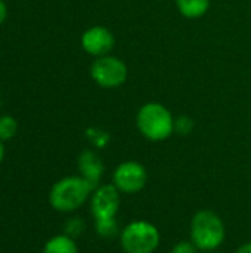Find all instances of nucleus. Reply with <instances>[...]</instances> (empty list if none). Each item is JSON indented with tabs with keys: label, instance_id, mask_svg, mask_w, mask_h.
Listing matches in <instances>:
<instances>
[{
	"label": "nucleus",
	"instance_id": "obj_1",
	"mask_svg": "<svg viewBox=\"0 0 251 253\" xmlns=\"http://www.w3.org/2000/svg\"><path fill=\"white\" fill-rule=\"evenodd\" d=\"M95 187L81 175H71L56 181L49 191V205L59 213H72L80 209L93 193Z\"/></svg>",
	"mask_w": 251,
	"mask_h": 253
},
{
	"label": "nucleus",
	"instance_id": "obj_2",
	"mask_svg": "<svg viewBox=\"0 0 251 253\" xmlns=\"http://www.w3.org/2000/svg\"><path fill=\"white\" fill-rule=\"evenodd\" d=\"M191 242L201 252L217 251L226 237V228L222 218L213 211H198L191 219Z\"/></svg>",
	"mask_w": 251,
	"mask_h": 253
},
{
	"label": "nucleus",
	"instance_id": "obj_3",
	"mask_svg": "<svg viewBox=\"0 0 251 253\" xmlns=\"http://www.w3.org/2000/svg\"><path fill=\"white\" fill-rule=\"evenodd\" d=\"M136 126L142 136L152 142H160L170 138L175 132V119L163 104L148 102L139 108Z\"/></svg>",
	"mask_w": 251,
	"mask_h": 253
},
{
	"label": "nucleus",
	"instance_id": "obj_4",
	"mask_svg": "<svg viewBox=\"0 0 251 253\" xmlns=\"http://www.w3.org/2000/svg\"><path fill=\"white\" fill-rule=\"evenodd\" d=\"M160 242L158 228L145 219H135L120 231V245L124 253H154Z\"/></svg>",
	"mask_w": 251,
	"mask_h": 253
},
{
	"label": "nucleus",
	"instance_id": "obj_5",
	"mask_svg": "<svg viewBox=\"0 0 251 253\" xmlns=\"http://www.w3.org/2000/svg\"><path fill=\"white\" fill-rule=\"evenodd\" d=\"M127 65L117 56L105 55L93 61L90 67V76L93 82L105 89H115L127 80Z\"/></svg>",
	"mask_w": 251,
	"mask_h": 253
},
{
	"label": "nucleus",
	"instance_id": "obj_6",
	"mask_svg": "<svg viewBox=\"0 0 251 253\" xmlns=\"http://www.w3.org/2000/svg\"><path fill=\"white\" fill-rule=\"evenodd\" d=\"M121 205V193L114 184L98 185L90 196V213L95 221L115 219Z\"/></svg>",
	"mask_w": 251,
	"mask_h": 253
},
{
	"label": "nucleus",
	"instance_id": "obj_7",
	"mask_svg": "<svg viewBox=\"0 0 251 253\" xmlns=\"http://www.w3.org/2000/svg\"><path fill=\"white\" fill-rule=\"evenodd\" d=\"M148 173L142 163L127 160L120 163L112 173V184L121 194H136L146 185Z\"/></svg>",
	"mask_w": 251,
	"mask_h": 253
},
{
	"label": "nucleus",
	"instance_id": "obj_8",
	"mask_svg": "<svg viewBox=\"0 0 251 253\" xmlns=\"http://www.w3.org/2000/svg\"><path fill=\"white\" fill-rule=\"evenodd\" d=\"M115 44L114 34L102 25H95L86 30L81 36V47L96 58L108 55Z\"/></svg>",
	"mask_w": 251,
	"mask_h": 253
},
{
	"label": "nucleus",
	"instance_id": "obj_9",
	"mask_svg": "<svg viewBox=\"0 0 251 253\" xmlns=\"http://www.w3.org/2000/svg\"><path fill=\"white\" fill-rule=\"evenodd\" d=\"M77 165H78V170H80V175L87 179L95 188L98 185H101V179L104 176V163L101 160V157L92 151V150H84L81 151V154L78 156V160H77Z\"/></svg>",
	"mask_w": 251,
	"mask_h": 253
},
{
	"label": "nucleus",
	"instance_id": "obj_10",
	"mask_svg": "<svg viewBox=\"0 0 251 253\" xmlns=\"http://www.w3.org/2000/svg\"><path fill=\"white\" fill-rule=\"evenodd\" d=\"M41 253H78V246L75 239L62 233L50 237L44 243Z\"/></svg>",
	"mask_w": 251,
	"mask_h": 253
},
{
	"label": "nucleus",
	"instance_id": "obj_11",
	"mask_svg": "<svg viewBox=\"0 0 251 253\" xmlns=\"http://www.w3.org/2000/svg\"><path fill=\"white\" fill-rule=\"evenodd\" d=\"M179 12L189 19L201 18L210 7V0H176Z\"/></svg>",
	"mask_w": 251,
	"mask_h": 253
},
{
	"label": "nucleus",
	"instance_id": "obj_12",
	"mask_svg": "<svg viewBox=\"0 0 251 253\" xmlns=\"http://www.w3.org/2000/svg\"><path fill=\"white\" fill-rule=\"evenodd\" d=\"M95 231L102 239H112L115 236H120L117 218L108 221H95Z\"/></svg>",
	"mask_w": 251,
	"mask_h": 253
},
{
	"label": "nucleus",
	"instance_id": "obj_13",
	"mask_svg": "<svg viewBox=\"0 0 251 253\" xmlns=\"http://www.w3.org/2000/svg\"><path fill=\"white\" fill-rule=\"evenodd\" d=\"M18 132V122L12 116H1L0 117V141L12 139Z\"/></svg>",
	"mask_w": 251,
	"mask_h": 253
},
{
	"label": "nucleus",
	"instance_id": "obj_14",
	"mask_svg": "<svg viewBox=\"0 0 251 253\" xmlns=\"http://www.w3.org/2000/svg\"><path fill=\"white\" fill-rule=\"evenodd\" d=\"M86 228V224L83 222L81 218H71L65 222V227H64V233L72 239L81 236V233L84 231Z\"/></svg>",
	"mask_w": 251,
	"mask_h": 253
},
{
	"label": "nucleus",
	"instance_id": "obj_15",
	"mask_svg": "<svg viewBox=\"0 0 251 253\" xmlns=\"http://www.w3.org/2000/svg\"><path fill=\"white\" fill-rule=\"evenodd\" d=\"M192 120L186 116H180L175 120V132H179L182 135H186L192 130Z\"/></svg>",
	"mask_w": 251,
	"mask_h": 253
},
{
	"label": "nucleus",
	"instance_id": "obj_16",
	"mask_svg": "<svg viewBox=\"0 0 251 253\" xmlns=\"http://www.w3.org/2000/svg\"><path fill=\"white\" fill-rule=\"evenodd\" d=\"M198 248L191 242V240H182V242H178L173 248H172V252L170 253H198Z\"/></svg>",
	"mask_w": 251,
	"mask_h": 253
},
{
	"label": "nucleus",
	"instance_id": "obj_17",
	"mask_svg": "<svg viewBox=\"0 0 251 253\" xmlns=\"http://www.w3.org/2000/svg\"><path fill=\"white\" fill-rule=\"evenodd\" d=\"M6 16H7V7H6V3H4L3 0H0V25L4 22Z\"/></svg>",
	"mask_w": 251,
	"mask_h": 253
},
{
	"label": "nucleus",
	"instance_id": "obj_18",
	"mask_svg": "<svg viewBox=\"0 0 251 253\" xmlns=\"http://www.w3.org/2000/svg\"><path fill=\"white\" fill-rule=\"evenodd\" d=\"M235 253H251V242H247V243H244V245H241Z\"/></svg>",
	"mask_w": 251,
	"mask_h": 253
},
{
	"label": "nucleus",
	"instance_id": "obj_19",
	"mask_svg": "<svg viewBox=\"0 0 251 253\" xmlns=\"http://www.w3.org/2000/svg\"><path fill=\"white\" fill-rule=\"evenodd\" d=\"M4 159V145H3V141H0V165Z\"/></svg>",
	"mask_w": 251,
	"mask_h": 253
},
{
	"label": "nucleus",
	"instance_id": "obj_20",
	"mask_svg": "<svg viewBox=\"0 0 251 253\" xmlns=\"http://www.w3.org/2000/svg\"><path fill=\"white\" fill-rule=\"evenodd\" d=\"M204 253H220V252H217V251H213V252H204Z\"/></svg>",
	"mask_w": 251,
	"mask_h": 253
}]
</instances>
